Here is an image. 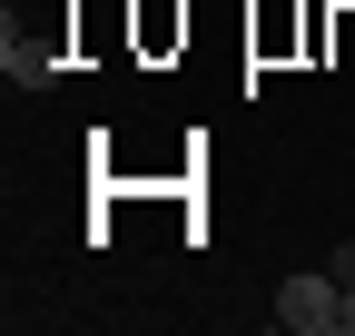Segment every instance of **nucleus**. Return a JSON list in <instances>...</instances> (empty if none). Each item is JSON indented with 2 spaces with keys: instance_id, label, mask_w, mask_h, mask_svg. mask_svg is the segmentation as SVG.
Here are the masks:
<instances>
[{
  "instance_id": "1",
  "label": "nucleus",
  "mask_w": 355,
  "mask_h": 336,
  "mask_svg": "<svg viewBox=\"0 0 355 336\" xmlns=\"http://www.w3.org/2000/svg\"><path fill=\"white\" fill-rule=\"evenodd\" d=\"M277 326H296V336H355V287L345 277H286L277 287Z\"/></svg>"
},
{
  "instance_id": "2",
  "label": "nucleus",
  "mask_w": 355,
  "mask_h": 336,
  "mask_svg": "<svg viewBox=\"0 0 355 336\" xmlns=\"http://www.w3.org/2000/svg\"><path fill=\"white\" fill-rule=\"evenodd\" d=\"M0 69L20 79V90H50V79H60V30H30L10 10V20H0Z\"/></svg>"
},
{
  "instance_id": "3",
  "label": "nucleus",
  "mask_w": 355,
  "mask_h": 336,
  "mask_svg": "<svg viewBox=\"0 0 355 336\" xmlns=\"http://www.w3.org/2000/svg\"><path fill=\"white\" fill-rule=\"evenodd\" d=\"M336 277H345V287H355V247H336Z\"/></svg>"
}]
</instances>
